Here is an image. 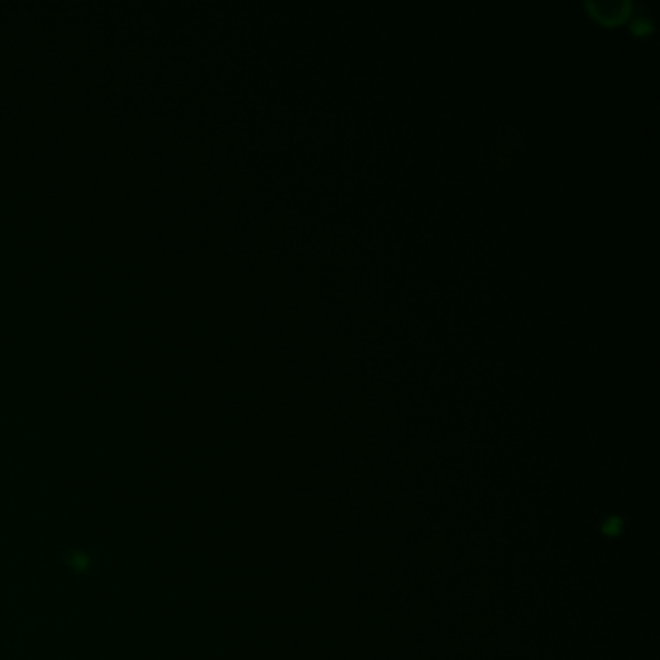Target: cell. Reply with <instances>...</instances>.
Returning <instances> with one entry per match:
<instances>
[{"label":"cell","instance_id":"1","mask_svg":"<svg viewBox=\"0 0 660 660\" xmlns=\"http://www.w3.org/2000/svg\"><path fill=\"white\" fill-rule=\"evenodd\" d=\"M621 529H624V523H621L620 517H610V519H606V523L602 525V531H604V534H608V536L620 534Z\"/></svg>","mask_w":660,"mask_h":660}]
</instances>
